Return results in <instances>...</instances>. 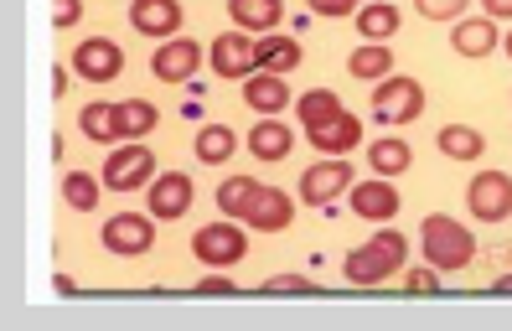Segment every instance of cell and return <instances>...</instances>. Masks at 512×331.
<instances>
[{
    "label": "cell",
    "instance_id": "6da1fadb",
    "mask_svg": "<svg viewBox=\"0 0 512 331\" xmlns=\"http://www.w3.org/2000/svg\"><path fill=\"white\" fill-rule=\"evenodd\" d=\"M404 254H409V244H404V233H394V228H383V233H373L357 254H347V264H342V275L352 280V285H383L388 275H399L404 269Z\"/></svg>",
    "mask_w": 512,
    "mask_h": 331
},
{
    "label": "cell",
    "instance_id": "7a4b0ae2",
    "mask_svg": "<svg viewBox=\"0 0 512 331\" xmlns=\"http://www.w3.org/2000/svg\"><path fill=\"white\" fill-rule=\"evenodd\" d=\"M419 238H425V259L435 269H466L476 259V238L456 218H445V213H430L425 228H419Z\"/></svg>",
    "mask_w": 512,
    "mask_h": 331
},
{
    "label": "cell",
    "instance_id": "3957f363",
    "mask_svg": "<svg viewBox=\"0 0 512 331\" xmlns=\"http://www.w3.org/2000/svg\"><path fill=\"white\" fill-rule=\"evenodd\" d=\"M419 109H425V88H419V78H378L373 88V119H383V125H409V119H419Z\"/></svg>",
    "mask_w": 512,
    "mask_h": 331
},
{
    "label": "cell",
    "instance_id": "277c9868",
    "mask_svg": "<svg viewBox=\"0 0 512 331\" xmlns=\"http://www.w3.org/2000/svg\"><path fill=\"white\" fill-rule=\"evenodd\" d=\"M192 254L202 264H213V269H228V264H238L249 254V238H244L238 223H207V228L192 233Z\"/></svg>",
    "mask_w": 512,
    "mask_h": 331
},
{
    "label": "cell",
    "instance_id": "5b68a950",
    "mask_svg": "<svg viewBox=\"0 0 512 331\" xmlns=\"http://www.w3.org/2000/svg\"><path fill=\"white\" fill-rule=\"evenodd\" d=\"M145 182H156V156H150L140 140L135 145H119L114 156H109V166H104V187L109 192H135Z\"/></svg>",
    "mask_w": 512,
    "mask_h": 331
},
{
    "label": "cell",
    "instance_id": "8992f818",
    "mask_svg": "<svg viewBox=\"0 0 512 331\" xmlns=\"http://www.w3.org/2000/svg\"><path fill=\"white\" fill-rule=\"evenodd\" d=\"M466 202H471V218H481V223H502V218L512 213V176H502V171H481V176H471Z\"/></svg>",
    "mask_w": 512,
    "mask_h": 331
},
{
    "label": "cell",
    "instance_id": "52a82bcc",
    "mask_svg": "<svg viewBox=\"0 0 512 331\" xmlns=\"http://www.w3.org/2000/svg\"><path fill=\"white\" fill-rule=\"evenodd\" d=\"M207 57H213L218 78H254L259 73V42H249V32H223Z\"/></svg>",
    "mask_w": 512,
    "mask_h": 331
},
{
    "label": "cell",
    "instance_id": "ba28073f",
    "mask_svg": "<svg viewBox=\"0 0 512 331\" xmlns=\"http://www.w3.org/2000/svg\"><path fill=\"white\" fill-rule=\"evenodd\" d=\"M119 68H125V52H119V42H109V37H88L73 52V73L88 78V83H109V78H119Z\"/></svg>",
    "mask_w": 512,
    "mask_h": 331
},
{
    "label": "cell",
    "instance_id": "9c48e42d",
    "mask_svg": "<svg viewBox=\"0 0 512 331\" xmlns=\"http://www.w3.org/2000/svg\"><path fill=\"white\" fill-rule=\"evenodd\" d=\"M347 187H352V166L337 161V156H326L321 166H306V176H300V197H306V207H326Z\"/></svg>",
    "mask_w": 512,
    "mask_h": 331
},
{
    "label": "cell",
    "instance_id": "30bf717a",
    "mask_svg": "<svg viewBox=\"0 0 512 331\" xmlns=\"http://www.w3.org/2000/svg\"><path fill=\"white\" fill-rule=\"evenodd\" d=\"M104 249H114V254H145V249H156V223L140 218V213H114L104 223Z\"/></svg>",
    "mask_w": 512,
    "mask_h": 331
},
{
    "label": "cell",
    "instance_id": "8fae6325",
    "mask_svg": "<svg viewBox=\"0 0 512 331\" xmlns=\"http://www.w3.org/2000/svg\"><path fill=\"white\" fill-rule=\"evenodd\" d=\"M192 197H197L192 176H182V171H166V176H156V182H150V218H161V223L182 218L187 207H192Z\"/></svg>",
    "mask_w": 512,
    "mask_h": 331
},
{
    "label": "cell",
    "instance_id": "7c38bea8",
    "mask_svg": "<svg viewBox=\"0 0 512 331\" xmlns=\"http://www.w3.org/2000/svg\"><path fill=\"white\" fill-rule=\"evenodd\" d=\"M130 26L140 37H176L182 32V0H135L130 6Z\"/></svg>",
    "mask_w": 512,
    "mask_h": 331
},
{
    "label": "cell",
    "instance_id": "4fadbf2b",
    "mask_svg": "<svg viewBox=\"0 0 512 331\" xmlns=\"http://www.w3.org/2000/svg\"><path fill=\"white\" fill-rule=\"evenodd\" d=\"M290 218H295V207L280 187H259L244 207V223L259 228V233H280V228H290Z\"/></svg>",
    "mask_w": 512,
    "mask_h": 331
},
{
    "label": "cell",
    "instance_id": "5bb4252c",
    "mask_svg": "<svg viewBox=\"0 0 512 331\" xmlns=\"http://www.w3.org/2000/svg\"><path fill=\"white\" fill-rule=\"evenodd\" d=\"M347 197H352V213H357V218H373V223L394 218L399 207H404L388 176H378V182H357V187H347Z\"/></svg>",
    "mask_w": 512,
    "mask_h": 331
},
{
    "label": "cell",
    "instance_id": "9a60e30c",
    "mask_svg": "<svg viewBox=\"0 0 512 331\" xmlns=\"http://www.w3.org/2000/svg\"><path fill=\"white\" fill-rule=\"evenodd\" d=\"M197 63H202V47L197 42H161L156 47V57H150V68H156V78H166V83H187L192 73H197Z\"/></svg>",
    "mask_w": 512,
    "mask_h": 331
},
{
    "label": "cell",
    "instance_id": "2e32d148",
    "mask_svg": "<svg viewBox=\"0 0 512 331\" xmlns=\"http://www.w3.org/2000/svg\"><path fill=\"white\" fill-rule=\"evenodd\" d=\"M306 140L321 150V156H347V150H352L357 140H363V125H357V119L342 109L337 119H326V125H311V130H306Z\"/></svg>",
    "mask_w": 512,
    "mask_h": 331
},
{
    "label": "cell",
    "instance_id": "e0dca14e",
    "mask_svg": "<svg viewBox=\"0 0 512 331\" xmlns=\"http://www.w3.org/2000/svg\"><path fill=\"white\" fill-rule=\"evenodd\" d=\"M228 16L238 32H275L285 21V0H228Z\"/></svg>",
    "mask_w": 512,
    "mask_h": 331
},
{
    "label": "cell",
    "instance_id": "ac0fdd59",
    "mask_svg": "<svg viewBox=\"0 0 512 331\" xmlns=\"http://www.w3.org/2000/svg\"><path fill=\"white\" fill-rule=\"evenodd\" d=\"M290 145H295V135H290V125H275V114H264L259 125L249 130V150L259 161H285Z\"/></svg>",
    "mask_w": 512,
    "mask_h": 331
},
{
    "label": "cell",
    "instance_id": "d6986e66",
    "mask_svg": "<svg viewBox=\"0 0 512 331\" xmlns=\"http://www.w3.org/2000/svg\"><path fill=\"white\" fill-rule=\"evenodd\" d=\"M244 104H249L254 114H280V109L290 104V88L280 83V73H254V78L244 83Z\"/></svg>",
    "mask_w": 512,
    "mask_h": 331
},
{
    "label": "cell",
    "instance_id": "ffe728a7",
    "mask_svg": "<svg viewBox=\"0 0 512 331\" xmlns=\"http://www.w3.org/2000/svg\"><path fill=\"white\" fill-rule=\"evenodd\" d=\"M409 161H414V150H409V140H399V135L368 145V166H373L378 176H388V182H394L399 171H409Z\"/></svg>",
    "mask_w": 512,
    "mask_h": 331
},
{
    "label": "cell",
    "instance_id": "44dd1931",
    "mask_svg": "<svg viewBox=\"0 0 512 331\" xmlns=\"http://www.w3.org/2000/svg\"><path fill=\"white\" fill-rule=\"evenodd\" d=\"M357 32H363L368 42H388L399 32V6L394 0H373V6L357 11Z\"/></svg>",
    "mask_w": 512,
    "mask_h": 331
},
{
    "label": "cell",
    "instance_id": "7402d4cb",
    "mask_svg": "<svg viewBox=\"0 0 512 331\" xmlns=\"http://www.w3.org/2000/svg\"><path fill=\"white\" fill-rule=\"evenodd\" d=\"M352 78H363V83H378V78H388L394 73V52H388V42H363L352 52Z\"/></svg>",
    "mask_w": 512,
    "mask_h": 331
},
{
    "label": "cell",
    "instance_id": "603a6c76",
    "mask_svg": "<svg viewBox=\"0 0 512 331\" xmlns=\"http://www.w3.org/2000/svg\"><path fill=\"white\" fill-rule=\"evenodd\" d=\"M450 42H456V52H461V57H487V52L497 47V26H492V16H481V21H461L456 32H450Z\"/></svg>",
    "mask_w": 512,
    "mask_h": 331
},
{
    "label": "cell",
    "instance_id": "cb8c5ba5",
    "mask_svg": "<svg viewBox=\"0 0 512 331\" xmlns=\"http://www.w3.org/2000/svg\"><path fill=\"white\" fill-rule=\"evenodd\" d=\"M435 145L445 150L450 161H476L481 150H487V140H481V130H471V125H445Z\"/></svg>",
    "mask_w": 512,
    "mask_h": 331
},
{
    "label": "cell",
    "instance_id": "d4e9b609",
    "mask_svg": "<svg viewBox=\"0 0 512 331\" xmlns=\"http://www.w3.org/2000/svg\"><path fill=\"white\" fill-rule=\"evenodd\" d=\"M295 63H300V42L264 32V42H259V73H290Z\"/></svg>",
    "mask_w": 512,
    "mask_h": 331
},
{
    "label": "cell",
    "instance_id": "484cf974",
    "mask_svg": "<svg viewBox=\"0 0 512 331\" xmlns=\"http://www.w3.org/2000/svg\"><path fill=\"white\" fill-rule=\"evenodd\" d=\"M156 104H145V99H130V104H114V125H119V135H130V140H140V135H150L156 130Z\"/></svg>",
    "mask_w": 512,
    "mask_h": 331
},
{
    "label": "cell",
    "instance_id": "4316f807",
    "mask_svg": "<svg viewBox=\"0 0 512 331\" xmlns=\"http://www.w3.org/2000/svg\"><path fill=\"white\" fill-rule=\"evenodd\" d=\"M233 130L228 125H202L197 130V161H207V166H223L228 156H233Z\"/></svg>",
    "mask_w": 512,
    "mask_h": 331
},
{
    "label": "cell",
    "instance_id": "83f0119b",
    "mask_svg": "<svg viewBox=\"0 0 512 331\" xmlns=\"http://www.w3.org/2000/svg\"><path fill=\"white\" fill-rule=\"evenodd\" d=\"M295 114H300V125L311 130V125H326V119H337V114H342V99L331 94V88H311V94L295 104Z\"/></svg>",
    "mask_w": 512,
    "mask_h": 331
},
{
    "label": "cell",
    "instance_id": "f1b7e54d",
    "mask_svg": "<svg viewBox=\"0 0 512 331\" xmlns=\"http://www.w3.org/2000/svg\"><path fill=\"white\" fill-rule=\"evenodd\" d=\"M259 192V182L254 176H228V182L218 187V207H223V218H244V207H249V197Z\"/></svg>",
    "mask_w": 512,
    "mask_h": 331
},
{
    "label": "cell",
    "instance_id": "f546056e",
    "mask_svg": "<svg viewBox=\"0 0 512 331\" xmlns=\"http://www.w3.org/2000/svg\"><path fill=\"white\" fill-rule=\"evenodd\" d=\"M63 197H68V207H78V213H94L99 207V182L88 171H68L63 176Z\"/></svg>",
    "mask_w": 512,
    "mask_h": 331
},
{
    "label": "cell",
    "instance_id": "4dcf8cb0",
    "mask_svg": "<svg viewBox=\"0 0 512 331\" xmlns=\"http://www.w3.org/2000/svg\"><path fill=\"white\" fill-rule=\"evenodd\" d=\"M78 125L88 140H119V125H114V104H88L78 114Z\"/></svg>",
    "mask_w": 512,
    "mask_h": 331
},
{
    "label": "cell",
    "instance_id": "1f68e13d",
    "mask_svg": "<svg viewBox=\"0 0 512 331\" xmlns=\"http://www.w3.org/2000/svg\"><path fill=\"white\" fill-rule=\"evenodd\" d=\"M259 290H264V295H306V290H316V285H311L306 275H275V280H264Z\"/></svg>",
    "mask_w": 512,
    "mask_h": 331
},
{
    "label": "cell",
    "instance_id": "d6a6232c",
    "mask_svg": "<svg viewBox=\"0 0 512 331\" xmlns=\"http://www.w3.org/2000/svg\"><path fill=\"white\" fill-rule=\"evenodd\" d=\"M466 11V0H419V16H430V21H456Z\"/></svg>",
    "mask_w": 512,
    "mask_h": 331
},
{
    "label": "cell",
    "instance_id": "836d02e7",
    "mask_svg": "<svg viewBox=\"0 0 512 331\" xmlns=\"http://www.w3.org/2000/svg\"><path fill=\"white\" fill-rule=\"evenodd\" d=\"M78 16H83V0H52V21H57V32L78 26Z\"/></svg>",
    "mask_w": 512,
    "mask_h": 331
},
{
    "label": "cell",
    "instance_id": "e575fe53",
    "mask_svg": "<svg viewBox=\"0 0 512 331\" xmlns=\"http://www.w3.org/2000/svg\"><path fill=\"white\" fill-rule=\"evenodd\" d=\"M409 290H414V295H435V290H440V269H435V264H430V269H414Z\"/></svg>",
    "mask_w": 512,
    "mask_h": 331
},
{
    "label": "cell",
    "instance_id": "d590c367",
    "mask_svg": "<svg viewBox=\"0 0 512 331\" xmlns=\"http://www.w3.org/2000/svg\"><path fill=\"white\" fill-rule=\"evenodd\" d=\"M306 6H311L316 16H347V11L357 6V0H306Z\"/></svg>",
    "mask_w": 512,
    "mask_h": 331
},
{
    "label": "cell",
    "instance_id": "8d00e7d4",
    "mask_svg": "<svg viewBox=\"0 0 512 331\" xmlns=\"http://www.w3.org/2000/svg\"><path fill=\"white\" fill-rule=\"evenodd\" d=\"M233 290H238V285H233L228 275H207V280L197 285V295H233Z\"/></svg>",
    "mask_w": 512,
    "mask_h": 331
},
{
    "label": "cell",
    "instance_id": "74e56055",
    "mask_svg": "<svg viewBox=\"0 0 512 331\" xmlns=\"http://www.w3.org/2000/svg\"><path fill=\"white\" fill-rule=\"evenodd\" d=\"M481 6H487L492 21H512V0H481Z\"/></svg>",
    "mask_w": 512,
    "mask_h": 331
},
{
    "label": "cell",
    "instance_id": "f35d334b",
    "mask_svg": "<svg viewBox=\"0 0 512 331\" xmlns=\"http://www.w3.org/2000/svg\"><path fill=\"white\" fill-rule=\"evenodd\" d=\"M52 290H57V295H78V285H73L68 275H57V280H52Z\"/></svg>",
    "mask_w": 512,
    "mask_h": 331
},
{
    "label": "cell",
    "instance_id": "ab89813d",
    "mask_svg": "<svg viewBox=\"0 0 512 331\" xmlns=\"http://www.w3.org/2000/svg\"><path fill=\"white\" fill-rule=\"evenodd\" d=\"M492 290H497V295H512V275H502V280H497Z\"/></svg>",
    "mask_w": 512,
    "mask_h": 331
},
{
    "label": "cell",
    "instance_id": "60d3db41",
    "mask_svg": "<svg viewBox=\"0 0 512 331\" xmlns=\"http://www.w3.org/2000/svg\"><path fill=\"white\" fill-rule=\"evenodd\" d=\"M502 47H507V57H512V37H507V42H502Z\"/></svg>",
    "mask_w": 512,
    "mask_h": 331
}]
</instances>
